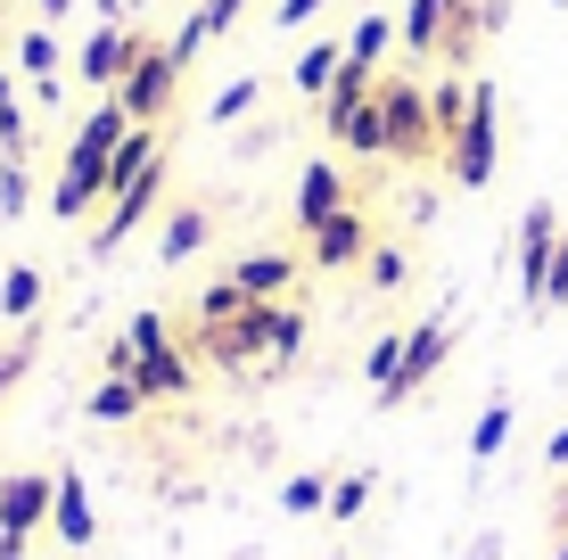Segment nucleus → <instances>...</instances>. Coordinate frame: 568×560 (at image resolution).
<instances>
[{
    "label": "nucleus",
    "mask_w": 568,
    "mask_h": 560,
    "mask_svg": "<svg viewBox=\"0 0 568 560\" xmlns=\"http://www.w3.org/2000/svg\"><path fill=\"white\" fill-rule=\"evenodd\" d=\"M346 149H355V157H396V165H413V157H428V149H445L428 91L413 83V74H387V83H371L363 115L346 124Z\"/></svg>",
    "instance_id": "f257e3e1"
},
{
    "label": "nucleus",
    "mask_w": 568,
    "mask_h": 560,
    "mask_svg": "<svg viewBox=\"0 0 568 560\" xmlns=\"http://www.w3.org/2000/svg\"><path fill=\"white\" fill-rule=\"evenodd\" d=\"M132 132V115L124 100H100L83 115V132L67 141V157H58V182H50V215L58 223H83L91 206L108 198V165H115V141Z\"/></svg>",
    "instance_id": "f03ea898"
},
{
    "label": "nucleus",
    "mask_w": 568,
    "mask_h": 560,
    "mask_svg": "<svg viewBox=\"0 0 568 560\" xmlns=\"http://www.w3.org/2000/svg\"><path fill=\"white\" fill-rule=\"evenodd\" d=\"M108 371L141 379V396H149V404H173V396L199 388V355H182V346H173L165 314H132V322H124V338L108 346Z\"/></svg>",
    "instance_id": "7ed1b4c3"
},
{
    "label": "nucleus",
    "mask_w": 568,
    "mask_h": 560,
    "mask_svg": "<svg viewBox=\"0 0 568 560\" xmlns=\"http://www.w3.org/2000/svg\"><path fill=\"white\" fill-rule=\"evenodd\" d=\"M495 124H503V91L486 83V74H469V108H462V124L445 132V173H454V190L495 182V157H503Z\"/></svg>",
    "instance_id": "20e7f679"
},
{
    "label": "nucleus",
    "mask_w": 568,
    "mask_h": 560,
    "mask_svg": "<svg viewBox=\"0 0 568 560\" xmlns=\"http://www.w3.org/2000/svg\"><path fill=\"white\" fill-rule=\"evenodd\" d=\"M165 182H173V157H165V149H156V157H149L141 173H132L124 190H108V215H100V231H91V256L108 264L115 247H124L132 231H141V223L156 215V198H165Z\"/></svg>",
    "instance_id": "39448f33"
},
{
    "label": "nucleus",
    "mask_w": 568,
    "mask_h": 560,
    "mask_svg": "<svg viewBox=\"0 0 568 560\" xmlns=\"http://www.w3.org/2000/svg\"><path fill=\"white\" fill-rule=\"evenodd\" d=\"M454 314H428L420 322V330H404V363H396V379H387V388H379V404H387V413H396V404H413L420 388H428V379H437L445 371V355H454Z\"/></svg>",
    "instance_id": "423d86ee"
},
{
    "label": "nucleus",
    "mask_w": 568,
    "mask_h": 560,
    "mask_svg": "<svg viewBox=\"0 0 568 560\" xmlns=\"http://www.w3.org/2000/svg\"><path fill=\"white\" fill-rule=\"evenodd\" d=\"M173 91H182V58H173V50H141V67L124 74V91H115V100H124L132 124H156V115L173 108Z\"/></svg>",
    "instance_id": "0eeeda50"
},
{
    "label": "nucleus",
    "mask_w": 568,
    "mask_h": 560,
    "mask_svg": "<svg viewBox=\"0 0 568 560\" xmlns=\"http://www.w3.org/2000/svg\"><path fill=\"white\" fill-rule=\"evenodd\" d=\"M50 495H58L50 470H9L0 478V536H42L50 528Z\"/></svg>",
    "instance_id": "6e6552de"
},
{
    "label": "nucleus",
    "mask_w": 568,
    "mask_h": 560,
    "mask_svg": "<svg viewBox=\"0 0 568 560\" xmlns=\"http://www.w3.org/2000/svg\"><path fill=\"white\" fill-rule=\"evenodd\" d=\"M552 247H560V215L552 206H527L519 215V297L544 314V273H552Z\"/></svg>",
    "instance_id": "1a4fd4ad"
},
{
    "label": "nucleus",
    "mask_w": 568,
    "mask_h": 560,
    "mask_svg": "<svg viewBox=\"0 0 568 560\" xmlns=\"http://www.w3.org/2000/svg\"><path fill=\"white\" fill-rule=\"evenodd\" d=\"M50 528H58V544H67V552H91V544H100V511H91V487H83V470H58V495H50Z\"/></svg>",
    "instance_id": "9d476101"
},
{
    "label": "nucleus",
    "mask_w": 568,
    "mask_h": 560,
    "mask_svg": "<svg viewBox=\"0 0 568 560\" xmlns=\"http://www.w3.org/2000/svg\"><path fill=\"white\" fill-rule=\"evenodd\" d=\"M305 256L322 264V273H338V264H363L371 256V223L346 206V215H329V223H313L305 231Z\"/></svg>",
    "instance_id": "9b49d317"
},
{
    "label": "nucleus",
    "mask_w": 568,
    "mask_h": 560,
    "mask_svg": "<svg viewBox=\"0 0 568 560\" xmlns=\"http://www.w3.org/2000/svg\"><path fill=\"white\" fill-rule=\"evenodd\" d=\"M132 67H141V33H132V26H100V33L83 42V83L115 91V83H124Z\"/></svg>",
    "instance_id": "f8f14e48"
},
{
    "label": "nucleus",
    "mask_w": 568,
    "mask_h": 560,
    "mask_svg": "<svg viewBox=\"0 0 568 560\" xmlns=\"http://www.w3.org/2000/svg\"><path fill=\"white\" fill-rule=\"evenodd\" d=\"M288 281H297V256H281V247H256V256L231 264V288H240L247 305H281Z\"/></svg>",
    "instance_id": "ddd939ff"
},
{
    "label": "nucleus",
    "mask_w": 568,
    "mask_h": 560,
    "mask_svg": "<svg viewBox=\"0 0 568 560\" xmlns=\"http://www.w3.org/2000/svg\"><path fill=\"white\" fill-rule=\"evenodd\" d=\"M329 215H346V173L329 165V157H313V165L297 173V231L329 223Z\"/></svg>",
    "instance_id": "4468645a"
},
{
    "label": "nucleus",
    "mask_w": 568,
    "mask_h": 560,
    "mask_svg": "<svg viewBox=\"0 0 568 560\" xmlns=\"http://www.w3.org/2000/svg\"><path fill=\"white\" fill-rule=\"evenodd\" d=\"M206 240H214V215H206V206H173L165 231H156V264H190Z\"/></svg>",
    "instance_id": "2eb2a0df"
},
{
    "label": "nucleus",
    "mask_w": 568,
    "mask_h": 560,
    "mask_svg": "<svg viewBox=\"0 0 568 560\" xmlns=\"http://www.w3.org/2000/svg\"><path fill=\"white\" fill-rule=\"evenodd\" d=\"M454 9H462V0H413V9L396 17L404 50H413V58H437V50H445V26H454Z\"/></svg>",
    "instance_id": "dca6fc26"
},
{
    "label": "nucleus",
    "mask_w": 568,
    "mask_h": 560,
    "mask_svg": "<svg viewBox=\"0 0 568 560\" xmlns=\"http://www.w3.org/2000/svg\"><path fill=\"white\" fill-rule=\"evenodd\" d=\"M240 9H247V0H206V9H199V17H190V26H182V33H173V42H165V50H173V58H182V67H190V58H199L206 42H223V33H231V26H240Z\"/></svg>",
    "instance_id": "f3484780"
},
{
    "label": "nucleus",
    "mask_w": 568,
    "mask_h": 560,
    "mask_svg": "<svg viewBox=\"0 0 568 560\" xmlns=\"http://www.w3.org/2000/svg\"><path fill=\"white\" fill-rule=\"evenodd\" d=\"M338 74H346V42H329V33H322V42H305V50H297V67H288V83H297L305 100H322V91L338 83Z\"/></svg>",
    "instance_id": "a211bd4d"
},
{
    "label": "nucleus",
    "mask_w": 568,
    "mask_h": 560,
    "mask_svg": "<svg viewBox=\"0 0 568 560\" xmlns=\"http://www.w3.org/2000/svg\"><path fill=\"white\" fill-rule=\"evenodd\" d=\"M83 413H91V420H108V429H115V420H141V413H149V396H141V379L108 371L100 388H91V404H83Z\"/></svg>",
    "instance_id": "6ab92c4d"
},
{
    "label": "nucleus",
    "mask_w": 568,
    "mask_h": 560,
    "mask_svg": "<svg viewBox=\"0 0 568 560\" xmlns=\"http://www.w3.org/2000/svg\"><path fill=\"white\" fill-rule=\"evenodd\" d=\"M387 42H404V33H396V17H387V9H371L363 26L346 33V67H355V74H371V67L387 58Z\"/></svg>",
    "instance_id": "aec40b11"
},
{
    "label": "nucleus",
    "mask_w": 568,
    "mask_h": 560,
    "mask_svg": "<svg viewBox=\"0 0 568 560\" xmlns=\"http://www.w3.org/2000/svg\"><path fill=\"white\" fill-rule=\"evenodd\" d=\"M42 314V273L33 264H9L0 273V322H33Z\"/></svg>",
    "instance_id": "412c9836"
},
{
    "label": "nucleus",
    "mask_w": 568,
    "mask_h": 560,
    "mask_svg": "<svg viewBox=\"0 0 568 560\" xmlns=\"http://www.w3.org/2000/svg\"><path fill=\"white\" fill-rule=\"evenodd\" d=\"M511 420H519V413H511L503 396L486 404V413H478V429H469V461H495L503 446H511Z\"/></svg>",
    "instance_id": "4be33fe9"
},
{
    "label": "nucleus",
    "mask_w": 568,
    "mask_h": 560,
    "mask_svg": "<svg viewBox=\"0 0 568 560\" xmlns=\"http://www.w3.org/2000/svg\"><path fill=\"white\" fill-rule=\"evenodd\" d=\"M371 487H379L371 470H346V478H329V519H338V528H346V519H363V511H371Z\"/></svg>",
    "instance_id": "5701e85b"
},
{
    "label": "nucleus",
    "mask_w": 568,
    "mask_h": 560,
    "mask_svg": "<svg viewBox=\"0 0 568 560\" xmlns=\"http://www.w3.org/2000/svg\"><path fill=\"white\" fill-rule=\"evenodd\" d=\"M281 511H297V519L329 511V470H297V478L281 487Z\"/></svg>",
    "instance_id": "b1692460"
},
{
    "label": "nucleus",
    "mask_w": 568,
    "mask_h": 560,
    "mask_svg": "<svg viewBox=\"0 0 568 560\" xmlns=\"http://www.w3.org/2000/svg\"><path fill=\"white\" fill-rule=\"evenodd\" d=\"M231 314H247V297L231 288V273L214 281V288H199V305H190V322H199V330H214V322H231Z\"/></svg>",
    "instance_id": "393cba45"
},
{
    "label": "nucleus",
    "mask_w": 568,
    "mask_h": 560,
    "mask_svg": "<svg viewBox=\"0 0 568 560\" xmlns=\"http://www.w3.org/2000/svg\"><path fill=\"white\" fill-rule=\"evenodd\" d=\"M33 355H42V338H33V322H26V338H9V346H0V404H9V388L33 371Z\"/></svg>",
    "instance_id": "a878e982"
},
{
    "label": "nucleus",
    "mask_w": 568,
    "mask_h": 560,
    "mask_svg": "<svg viewBox=\"0 0 568 560\" xmlns=\"http://www.w3.org/2000/svg\"><path fill=\"white\" fill-rule=\"evenodd\" d=\"M256 108V74H240V83H223L214 91V108H206V124H240V115Z\"/></svg>",
    "instance_id": "bb28decb"
},
{
    "label": "nucleus",
    "mask_w": 568,
    "mask_h": 560,
    "mask_svg": "<svg viewBox=\"0 0 568 560\" xmlns=\"http://www.w3.org/2000/svg\"><path fill=\"white\" fill-rule=\"evenodd\" d=\"M396 363H404V330H387V338H379V346L363 355V379H371V396H379L387 379H396Z\"/></svg>",
    "instance_id": "cd10ccee"
},
{
    "label": "nucleus",
    "mask_w": 568,
    "mask_h": 560,
    "mask_svg": "<svg viewBox=\"0 0 568 560\" xmlns=\"http://www.w3.org/2000/svg\"><path fill=\"white\" fill-rule=\"evenodd\" d=\"M371 288H404V281H413V256H404V247H371Z\"/></svg>",
    "instance_id": "c85d7f7f"
},
{
    "label": "nucleus",
    "mask_w": 568,
    "mask_h": 560,
    "mask_svg": "<svg viewBox=\"0 0 568 560\" xmlns=\"http://www.w3.org/2000/svg\"><path fill=\"white\" fill-rule=\"evenodd\" d=\"M17 149H26V108H17L9 74H0V157H17Z\"/></svg>",
    "instance_id": "c756f323"
},
{
    "label": "nucleus",
    "mask_w": 568,
    "mask_h": 560,
    "mask_svg": "<svg viewBox=\"0 0 568 560\" xmlns=\"http://www.w3.org/2000/svg\"><path fill=\"white\" fill-rule=\"evenodd\" d=\"M26 198H33V190H26V165L0 157V215H26Z\"/></svg>",
    "instance_id": "7c9ffc66"
},
{
    "label": "nucleus",
    "mask_w": 568,
    "mask_h": 560,
    "mask_svg": "<svg viewBox=\"0 0 568 560\" xmlns=\"http://www.w3.org/2000/svg\"><path fill=\"white\" fill-rule=\"evenodd\" d=\"M17 67L26 74H58V42L50 33H26V42H17Z\"/></svg>",
    "instance_id": "2f4dec72"
},
{
    "label": "nucleus",
    "mask_w": 568,
    "mask_h": 560,
    "mask_svg": "<svg viewBox=\"0 0 568 560\" xmlns=\"http://www.w3.org/2000/svg\"><path fill=\"white\" fill-rule=\"evenodd\" d=\"M568 305V223H560V247H552V273H544V314Z\"/></svg>",
    "instance_id": "473e14b6"
},
{
    "label": "nucleus",
    "mask_w": 568,
    "mask_h": 560,
    "mask_svg": "<svg viewBox=\"0 0 568 560\" xmlns=\"http://www.w3.org/2000/svg\"><path fill=\"white\" fill-rule=\"evenodd\" d=\"M322 9H329V0H281V9H272V26H313Z\"/></svg>",
    "instance_id": "72a5a7b5"
},
{
    "label": "nucleus",
    "mask_w": 568,
    "mask_h": 560,
    "mask_svg": "<svg viewBox=\"0 0 568 560\" xmlns=\"http://www.w3.org/2000/svg\"><path fill=\"white\" fill-rule=\"evenodd\" d=\"M544 461H552V470H568V420L552 429V446H544Z\"/></svg>",
    "instance_id": "f704fd0d"
},
{
    "label": "nucleus",
    "mask_w": 568,
    "mask_h": 560,
    "mask_svg": "<svg viewBox=\"0 0 568 560\" xmlns=\"http://www.w3.org/2000/svg\"><path fill=\"white\" fill-rule=\"evenodd\" d=\"M33 552V536H0V560H26Z\"/></svg>",
    "instance_id": "c9c22d12"
},
{
    "label": "nucleus",
    "mask_w": 568,
    "mask_h": 560,
    "mask_svg": "<svg viewBox=\"0 0 568 560\" xmlns=\"http://www.w3.org/2000/svg\"><path fill=\"white\" fill-rule=\"evenodd\" d=\"M67 9H74V0H42V17H67Z\"/></svg>",
    "instance_id": "e433bc0d"
},
{
    "label": "nucleus",
    "mask_w": 568,
    "mask_h": 560,
    "mask_svg": "<svg viewBox=\"0 0 568 560\" xmlns=\"http://www.w3.org/2000/svg\"><path fill=\"white\" fill-rule=\"evenodd\" d=\"M552 560H568V536H560V544H552Z\"/></svg>",
    "instance_id": "4c0bfd02"
},
{
    "label": "nucleus",
    "mask_w": 568,
    "mask_h": 560,
    "mask_svg": "<svg viewBox=\"0 0 568 560\" xmlns=\"http://www.w3.org/2000/svg\"><path fill=\"white\" fill-rule=\"evenodd\" d=\"M329 560H338V552H329Z\"/></svg>",
    "instance_id": "58836bf2"
}]
</instances>
